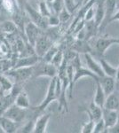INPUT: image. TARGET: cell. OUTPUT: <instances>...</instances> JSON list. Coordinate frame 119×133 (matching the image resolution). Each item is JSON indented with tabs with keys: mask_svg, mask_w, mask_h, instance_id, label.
<instances>
[{
	"mask_svg": "<svg viewBox=\"0 0 119 133\" xmlns=\"http://www.w3.org/2000/svg\"><path fill=\"white\" fill-rule=\"evenodd\" d=\"M2 7L3 12H5L7 14L12 15V14L18 9L15 0H3L2 1Z\"/></svg>",
	"mask_w": 119,
	"mask_h": 133,
	"instance_id": "83f0119b",
	"label": "cell"
},
{
	"mask_svg": "<svg viewBox=\"0 0 119 133\" xmlns=\"http://www.w3.org/2000/svg\"><path fill=\"white\" fill-rule=\"evenodd\" d=\"M116 10V0H105V15L101 24L99 27V31H101L109 25L111 16Z\"/></svg>",
	"mask_w": 119,
	"mask_h": 133,
	"instance_id": "30bf717a",
	"label": "cell"
},
{
	"mask_svg": "<svg viewBox=\"0 0 119 133\" xmlns=\"http://www.w3.org/2000/svg\"><path fill=\"white\" fill-rule=\"evenodd\" d=\"M47 21H48L49 28H57L60 24L59 17H58V15H56V14H51L47 18Z\"/></svg>",
	"mask_w": 119,
	"mask_h": 133,
	"instance_id": "d590c367",
	"label": "cell"
},
{
	"mask_svg": "<svg viewBox=\"0 0 119 133\" xmlns=\"http://www.w3.org/2000/svg\"><path fill=\"white\" fill-rule=\"evenodd\" d=\"M59 68H57L55 66H53L50 62H45L43 61H40L33 66V74L32 77L36 78V77H42V76H47L50 78L57 76Z\"/></svg>",
	"mask_w": 119,
	"mask_h": 133,
	"instance_id": "3957f363",
	"label": "cell"
},
{
	"mask_svg": "<svg viewBox=\"0 0 119 133\" xmlns=\"http://www.w3.org/2000/svg\"><path fill=\"white\" fill-rule=\"evenodd\" d=\"M92 5L91 7H89L87 9V11L85 12L84 16V21H92L94 20V14H95V11H94V6Z\"/></svg>",
	"mask_w": 119,
	"mask_h": 133,
	"instance_id": "74e56055",
	"label": "cell"
},
{
	"mask_svg": "<svg viewBox=\"0 0 119 133\" xmlns=\"http://www.w3.org/2000/svg\"><path fill=\"white\" fill-rule=\"evenodd\" d=\"M34 125H35V120H31L29 123H27V124L22 128V131L21 132H33Z\"/></svg>",
	"mask_w": 119,
	"mask_h": 133,
	"instance_id": "f35d334b",
	"label": "cell"
},
{
	"mask_svg": "<svg viewBox=\"0 0 119 133\" xmlns=\"http://www.w3.org/2000/svg\"><path fill=\"white\" fill-rule=\"evenodd\" d=\"M51 119L50 114H43L38 118L35 120V125H34L33 132L35 133H45L48 123Z\"/></svg>",
	"mask_w": 119,
	"mask_h": 133,
	"instance_id": "2e32d148",
	"label": "cell"
},
{
	"mask_svg": "<svg viewBox=\"0 0 119 133\" xmlns=\"http://www.w3.org/2000/svg\"><path fill=\"white\" fill-rule=\"evenodd\" d=\"M36 9L40 12L41 15L46 17V18H48L51 14H53V12H52V11H51V8H50V5H48V3H47L45 0L41 1L37 4V8H36Z\"/></svg>",
	"mask_w": 119,
	"mask_h": 133,
	"instance_id": "f1b7e54d",
	"label": "cell"
},
{
	"mask_svg": "<svg viewBox=\"0 0 119 133\" xmlns=\"http://www.w3.org/2000/svg\"><path fill=\"white\" fill-rule=\"evenodd\" d=\"M28 1H29V3L30 4V5H32L33 3H36V5H37V4L39 3V2L44 1V0H28Z\"/></svg>",
	"mask_w": 119,
	"mask_h": 133,
	"instance_id": "7bdbcfd3",
	"label": "cell"
},
{
	"mask_svg": "<svg viewBox=\"0 0 119 133\" xmlns=\"http://www.w3.org/2000/svg\"><path fill=\"white\" fill-rule=\"evenodd\" d=\"M2 1H3V0H0V14H2V12H3V7H2Z\"/></svg>",
	"mask_w": 119,
	"mask_h": 133,
	"instance_id": "f6af8a7d",
	"label": "cell"
},
{
	"mask_svg": "<svg viewBox=\"0 0 119 133\" xmlns=\"http://www.w3.org/2000/svg\"><path fill=\"white\" fill-rule=\"evenodd\" d=\"M45 1H46V2H47V3H48V4H50V3H52V2H53V0H45Z\"/></svg>",
	"mask_w": 119,
	"mask_h": 133,
	"instance_id": "bcb514c9",
	"label": "cell"
},
{
	"mask_svg": "<svg viewBox=\"0 0 119 133\" xmlns=\"http://www.w3.org/2000/svg\"><path fill=\"white\" fill-rule=\"evenodd\" d=\"M99 65H101V68H102V71L104 73L105 76H111L116 78V68H115L114 66H112L111 64L109 63L105 59H103L102 57L99 58Z\"/></svg>",
	"mask_w": 119,
	"mask_h": 133,
	"instance_id": "cb8c5ba5",
	"label": "cell"
},
{
	"mask_svg": "<svg viewBox=\"0 0 119 133\" xmlns=\"http://www.w3.org/2000/svg\"><path fill=\"white\" fill-rule=\"evenodd\" d=\"M63 59H64L63 51H62V49L60 48L57 52H56V54L52 59V61H50V63H52L53 66H55L57 68H60V66H61L62 62H63Z\"/></svg>",
	"mask_w": 119,
	"mask_h": 133,
	"instance_id": "1f68e13d",
	"label": "cell"
},
{
	"mask_svg": "<svg viewBox=\"0 0 119 133\" xmlns=\"http://www.w3.org/2000/svg\"><path fill=\"white\" fill-rule=\"evenodd\" d=\"M103 132H107V128H106L104 121L102 120V118H101V119H99L98 121H96L94 123V127L92 133H103Z\"/></svg>",
	"mask_w": 119,
	"mask_h": 133,
	"instance_id": "d6a6232c",
	"label": "cell"
},
{
	"mask_svg": "<svg viewBox=\"0 0 119 133\" xmlns=\"http://www.w3.org/2000/svg\"><path fill=\"white\" fill-rule=\"evenodd\" d=\"M0 127L5 133H14L17 131V123L4 115H0Z\"/></svg>",
	"mask_w": 119,
	"mask_h": 133,
	"instance_id": "44dd1931",
	"label": "cell"
},
{
	"mask_svg": "<svg viewBox=\"0 0 119 133\" xmlns=\"http://www.w3.org/2000/svg\"><path fill=\"white\" fill-rule=\"evenodd\" d=\"M114 44H119L118 37H114L109 35H102L99 36L94 41L93 44L91 46L95 54L99 58H101L104 56L106 51Z\"/></svg>",
	"mask_w": 119,
	"mask_h": 133,
	"instance_id": "6da1fadb",
	"label": "cell"
},
{
	"mask_svg": "<svg viewBox=\"0 0 119 133\" xmlns=\"http://www.w3.org/2000/svg\"><path fill=\"white\" fill-rule=\"evenodd\" d=\"M101 118L104 121L106 128L108 129L111 128L119 118V113L117 110H109V109H106L102 108V115Z\"/></svg>",
	"mask_w": 119,
	"mask_h": 133,
	"instance_id": "4fadbf2b",
	"label": "cell"
},
{
	"mask_svg": "<svg viewBox=\"0 0 119 133\" xmlns=\"http://www.w3.org/2000/svg\"><path fill=\"white\" fill-rule=\"evenodd\" d=\"M103 108L109 110H119V98L115 92L106 96Z\"/></svg>",
	"mask_w": 119,
	"mask_h": 133,
	"instance_id": "7402d4cb",
	"label": "cell"
},
{
	"mask_svg": "<svg viewBox=\"0 0 119 133\" xmlns=\"http://www.w3.org/2000/svg\"><path fill=\"white\" fill-rule=\"evenodd\" d=\"M12 85L14 83L7 76H5L4 74H0V87H1L3 95L9 93L12 88Z\"/></svg>",
	"mask_w": 119,
	"mask_h": 133,
	"instance_id": "4316f807",
	"label": "cell"
},
{
	"mask_svg": "<svg viewBox=\"0 0 119 133\" xmlns=\"http://www.w3.org/2000/svg\"><path fill=\"white\" fill-rule=\"evenodd\" d=\"M116 80L119 82V64H118V66L116 68Z\"/></svg>",
	"mask_w": 119,
	"mask_h": 133,
	"instance_id": "ee69618b",
	"label": "cell"
},
{
	"mask_svg": "<svg viewBox=\"0 0 119 133\" xmlns=\"http://www.w3.org/2000/svg\"><path fill=\"white\" fill-rule=\"evenodd\" d=\"M99 82L101 83V86L104 91L106 95H109L110 93L115 92L116 86V78L111 76H104L102 77H99Z\"/></svg>",
	"mask_w": 119,
	"mask_h": 133,
	"instance_id": "9a60e30c",
	"label": "cell"
},
{
	"mask_svg": "<svg viewBox=\"0 0 119 133\" xmlns=\"http://www.w3.org/2000/svg\"><path fill=\"white\" fill-rule=\"evenodd\" d=\"M11 18H12V21H14V23L16 25L17 29L21 32V34H23V36H25L24 35V28L26 23L28 22V19H29V16L28 14H26L25 11L20 10V9H17L14 14L11 15ZM26 38V37H25Z\"/></svg>",
	"mask_w": 119,
	"mask_h": 133,
	"instance_id": "9c48e42d",
	"label": "cell"
},
{
	"mask_svg": "<svg viewBox=\"0 0 119 133\" xmlns=\"http://www.w3.org/2000/svg\"><path fill=\"white\" fill-rule=\"evenodd\" d=\"M84 61H85L86 66L87 68L90 69L92 73H94L97 76L102 77L104 76V73L102 71V68H101V65H99V62H97L94 59V58L92 57V53H84Z\"/></svg>",
	"mask_w": 119,
	"mask_h": 133,
	"instance_id": "7c38bea8",
	"label": "cell"
},
{
	"mask_svg": "<svg viewBox=\"0 0 119 133\" xmlns=\"http://www.w3.org/2000/svg\"><path fill=\"white\" fill-rule=\"evenodd\" d=\"M96 82V91H95L94 96H93V101L95 104L98 105L101 108H103L104 106V102L106 99V94L104 91L102 90V88L101 86V83H99V80L95 81Z\"/></svg>",
	"mask_w": 119,
	"mask_h": 133,
	"instance_id": "603a6c76",
	"label": "cell"
},
{
	"mask_svg": "<svg viewBox=\"0 0 119 133\" xmlns=\"http://www.w3.org/2000/svg\"><path fill=\"white\" fill-rule=\"evenodd\" d=\"M71 15H72V14H70L66 8H63V9L60 12V14H58V17H59L60 21V24H63V23L67 22V21L71 18Z\"/></svg>",
	"mask_w": 119,
	"mask_h": 133,
	"instance_id": "836d02e7",
	"label": "cell"
},
{
	"mask_svg": "<svg viewBox=\"0 0 119 133\" xmlns=\"http://www.w3.org/2000/svg\"><path fill=\"white\" fill-rule=\"evenodd\" d=\"M24 11L29 16V21H32L34 24H36L38 28H40L42 30H46L49 28L48 21H47L46 17L41 15L37 9L36 7H34V6H32L29 2L25 5Z\"/></svg>",
	"mask_w": 119,
	"mask_h": 133,
	"instance_id": "5b68a950",
	"label": "cell"
},
{
	"mask_svg": "<svg viewBox=\"0 0 119 133\" xmlns=\"http://www.w3.org/2000/svg\"><path fill=\"white\" fill-rule=\"evenodd\" d=\"M94 121L90 120L88 122H86L85 123L83 124L81 128V132L82 133H92L93 131V127H94Z\"/></svg>",
	"mask_w": 119,
	"mask_h": 133,
	"instance_id": "8d00e7d4",
	"label": "cell"
},
{
	"mask_svg": "<svg viewBox=\"0 0 119 133\" xmlns=\"http://www.w3.org/2000/svg\"><path fill=\"white\" fill-rule=\"evenodd\" d=\"M28 2H29L28 0H15V3H16L18 9L22 11H24V6Z\"/></svg>",
	"mask_w": 119,
	"mask_h": 133,
	"instance_id": "60d3db41",
	"label": "cell"
},
{
	"mask_svg": "<svg viewBox=\"0 0 119 133\" xmlns=\"http://www.w3.org/2000/svg\"><path fill=\"white\" fill-rule=\"evenodd\" d=\"M54 41L52 39L47 33H45V30L43 33L38 36L37 39L34 45V49H35V52L38 57L42 58L44 54L49 50V48L54 44Z\"/></svg>",
	"mask_w": 119,
	"mask_h": 133,
	"instance_id": "8992f818",
	"label": "cell"
},
{
	"mask_svg": "<svg viewBox=\"0 0 119 133\" xmlns=\"http://www.w3.org/2000/svg\"><path fill=\"white\" fill-rule=\"evenodd\" d=\"M70 49L73 51H75V52H77V54H79V53L84 54V53L92 52V48L89 44V41L84 39H77L76 38L75 41L71 43Z\"/></svg>",
	"mask_w": 119,
	"mask_h": 133,
	"instance_id": "8fae6325",
	"label": "cell"
},
{
	"mask_svg": "<svg viewBox=\"0 0 119 133\" xmlns=\"http://www.w3.org/2000/svg\"><path fill=\"white\" fill-rule=\"evenodd\" d=\"M84 111L88 115L89 119L92 120L94 122L101 119V115H102V108H101L98 105H96L93 101L88 106V108H84Z\"/></svg>",
	"mask_w": 119,
	"mask_h": 133,
	"instance_id": "ffe728a7",
	"label": "cell"
},
{
	"mask_svg": "<svg viewBox=\"0 0 119 133\" xmlns=\"http://www.w3.org/2000/svg\"><path fill=\"white\" fill-rule=\"evenodd\" d=\"M4 116L9 118L10 120L14 121V123H19L24 121L26 115H27V109L18 107L17 105L12 104L5 110V112L3 114Z\"/></svg>",
	"mask_w": 119,
	"mask_h": 133,
	"instance_id": "52a82bcc",
	"label": "cell"
},
{
	"mask_svg": "<svg viewBox=\"0 0 119 133\" xmlns=\"http://www.w3.org/2000/svg\"><path fill=\"white\" fill-rule=\"evenodd\" d=\"M17 29L16 25L14 23V21H4L0 22V31L5 33L7 35H12L16 32Z\"/></svg>",
	"mask_w": 119,
	"mask_h": 133,
	"instance_id": "484cf974",
	"label": "cell"
},
{
	"mask_svg": "<svg viewBox=\"0 0 119 133\" xmlns=\"http://www.w3.org/2000/svg\"><path fill=\"white\" fill-rule=\"evenodd\" d=\"M65 8L70 12V14H74L76 12V9H77V6L79 4H76L75 0H64Z\"/></svg>",
	"mask_w": 119,
	"mask_h": 133,
	"instance_id": "e575fe53",
	"label": "cell"
},
{
	"mask_svg": "<svg viewBox=\"0 0 119 133\" xmlns=\"http://www.w3.org/2000/svg\"><path fill=\"white\" fill-rule=\"evenodd\" d=\"M59 49H60V46L55 44V43H54L53 45L50 47L49 50L45 53L44 56L41 58V61H43L45 62H50L52 61V59L53 58V56L56 54V52H57Z\"/></svg>",
	"mask_w": 119,
	"mask_h": 133,
	"instance_id": "f546056e",
	"label": "cell"
},
{
	"mask_svg": "<svg viewBox=\"0 0 119 133\" xmlns=\"http://www.w3.org/2000/svg\"><path fill=\"white\" fill-rule=\"evenodd\" d=\"M12 82V83H23L32 77L33 74V66H25V68H11L3 73Z\"/></svg>",
	"mask_w": 119,
	"mask_h": 133,
	"instance_id": "7a4b0ae2",
	"label": "cell"
},
{
	"mask_svg": "<svg viewBox=\"0 0 119 133\" xmlns=\"http://www.w3.org/2000/svg\"><path fill=\"white\" fill-rule=\"evenodd\" d=\"M14 104L17 105L18 107L25 109H29L30 108V103L29 97H28V94L24 90H21L19 92V94L17 95L16 98H15Z\"/></svg>",
	"mask_w": 119,
	"mask_h": 133,
	"instance_id": "d4e9b609",
	"label": "cell"
},
{
	"mask_svg": "<svg viewBox=\"0 0 119 133\" xmlns=\"http://www.w3.org/2000/svg\"><path fill=\"white\" fill-rule=\"evenodd\" d=\"M115 21H119V9L116 10V12H114V14L111 16L110 20L109 21V24L112 22H115Z\"/></svg>",
	"mask_w": 119,
	"mask_h": 133,
	"instance_id": "b9f144b4",
	"label": "cell"
},
{
	"mask_svg": "<svg viewBox=\"0 0 119 133\" xmlns=\"http://www.w3.org/2000/svg\"><path fill=\"white\" fill-rule=\"evenodd\" d=\"M107 132H110V133H119V118L116 121V123L112 126L111 128L108 129Z\"/></svg>",
	"mask_w": 119,
	"mask_h": 133,
	"instance_id": "ab89813d",
	"label": "cell"
},
{
	"mask_svg": "<svg viewBox=\"0 0 119 133\" xmlns=\"http://www.w3.org/2000/svg\"><path fill=\"white\" fill-rule=\"evenodd\" d=\"M43 31L44 30H42L36 24H34L32 21H28L24 28V35L27 42L34 46L37 37L43 33Z\"/></svg>",
	"mask_w": 119,
	"mask_h": 133,
	"instance_id": "ba28073f",
	"label": "cell"
},
{
	"mask_svg": "<svg viewBox=\"0 0 119 133\" xmlns=\"http://www.w3.org/2000/svg\"><path fill=\"white\" fill-rule=\"evenodd\" d=\"M56 78H57V76L51 78L48 89H47L46 96H45V99L43 100L42 103L37 107L30 108L34 112L36 113V115L39 113L44 112L45 110V108H46L52 102L57 100V93H56Z\"/></svg>",
	"mask_w": 119,
	"mask_h": 133,
	"instance_id": "277c9868",
	"label": "cell"
},
{
	"mask_svg": "<svg viewBox=\"0 0 119 133\" xmlns=\"http://www.w3.org/2000/svg\"><path fill=\"white\" fill-rule=\"evenodd\" d=\"M93 6L95 11L94 21L99 27L105 15V0H96Z\"/></svg>",
	"mask_w": 119,
	"mask_h": 133,
	"instance_id": "ac0fdd59",
	"label": "cell"
},
{
	"mask_svg": "<svg viewBox=\"0 0 119 133\" xmlns=\"http://www.w3.org/2000/svg\"><path fill=\"white\" fill-rule=\"evenodd\" d=\"M48 5H50L53 14H56V15H58L60 11L65 8L64 0H53L52 3L48 4Z\"/></svg>",
	"mask_w": 119,
	"mask_h": 133,
	"instance_id": "4dcf8cb0",
	"label": "cell"
},
{
	"mask_svg": "<svg viewBox=\"0 0 119 133\" xmlns=\"http://www.w3.org/2000/svg\"><path fill=\"white\" fill-rule=\"evenodd\" d=\"M41 59L36 54L31 55L27 57H19L14 62V65L12 68H25V66H32L36 65Z\"/></svg>",
	"mask_w": 119,
	"mask_h": 133,
	"instance_id": "5bb4252c",
	"label": "cell"
},
{
	"mask_svg": "<svg viewBox=\"0 0 119 133\" xmlns=\"http://www.w3.org/2000/svg\"><path fill=\"white\" fill-rule=\"evenodd\" d=\"M83 77H90L95 81L99 79V77L97 76L94 73H92L90 69H88L87 68H84L82 65L79 66L78 68H74V83H76Z\"/></svg>",
	"mask_w": 119,
	"mask_h": 133,
	"instance_id": "e0dca14e",
	"label": "cell"
},
{
	"mask_svg": "<svg viewBox=\"0 0 119 133\" xmlns=\"http://www.w3.org/2000/svg\"><path fill=\"white\" fill-rule=\"evenodd\" d=\"M84 29L85 32V40L87 41H90L92 38H94L99 33V26L96 24L94 20L85 21Z\"/></svg>",
	"mask_w": 119,
	"mask_h": 133,
	"instance_id": "d6986e66",
	"label": "cell"
}]
</instances>
